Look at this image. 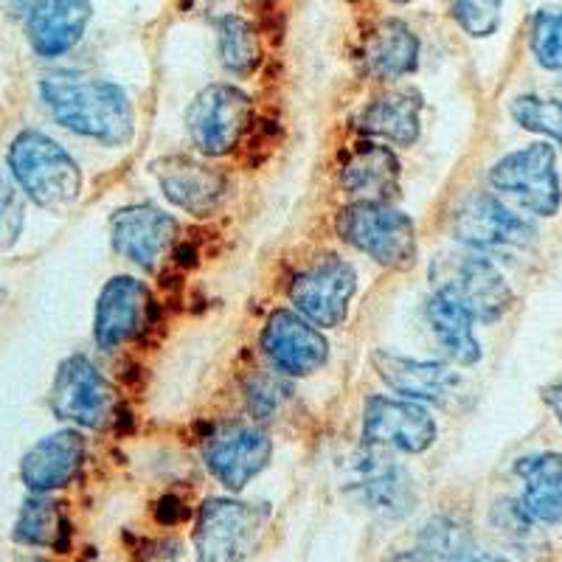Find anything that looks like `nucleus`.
I'll use <instances>...</instances> for the list:
<instances>
[{"mask_svg":"<svg viewBox=\"0 0 562 562\" xmlns=\"http://www.w3.org/2000/svg\"><path fill=\"white\" fill-rule=\"evenodd\" d=\"M40 93L63 127L108 147H124L133 140V104L119 85L77 74H52L40 82Z\"/></svg>","mask_w":562,"mask_h":562,"instance_id":"obj_1","label":"nucleus"},{"mask_svg":"<svg viewBox=\"0 0 562 562\" xmlns=\"http://www.w3.org/2000/svg\"><path fill=\"white\" fill-rule=\"evenodd\" d=\"M9 167L29 200L48 211H65L82 192V172L57 140L26 130L12 140Z\"/></svg>","mask_w":562,"mask_h":562,"instance_id":"obj_2","label":"nucleus"},{"mask_svg":"<svg viewBox=\"0 0 562 562\" xmlns=\"http://www.w3.org/2000/svg\"><path fill=\"white\" fill-rule=\"evenodd\" d=\"M340 239L371 256L389 270H408L416 262V228L414 220L389 203H363L355 200L338 214Z\"/></svg>","mask_w":562,"mask_h":562,"instance_id":"obj_3","label":"nucleus"},{"mask_svg":"<svg viewBox=\"0 0 562 562\" xmlns=\"http://www.w3.org/2000/svg\"><path fill=\"white\" fill-rule=\"evenodd\" d=\"M490 183L495 192L512 198L537 217H554L562 205V183L551 144H529L504 155L490 169Z\"/></svg>","mask_w":562,"mask_h":562,"instance_id":"obj_4","label":"nucleus"},{"mask_svg":"<svg viewBox=\"0 0 562 562\" xmlns=\"http://www.w3.org/2000/svg\"><path fill=\"white\" fill-rule=\"evenodd\" d=\"M265 520V506L231 498L205 501L194 526L198 562H245L262 537Z\"/></svg>","mask_w":562,"mask_h":562,"instance_id":"obj_5","label":"nucleus"},{"mask_svg":"<svg viewBox=\"0 0 562 562\" xmlns=\"http://www.w3.org/2000/svg\"><path fill=\"white\" fill-rule=\"evenodd\" d=\"M453 237L461 245L473 248L475 254H490V256H518L526 254L535 243V228L518 217L515 211L506 209L501 200L492 194H473L467 198L459 209L453 211L450 220Z\"/></svg>","mask_w":562,"mask_h":562,"instance_id":"obj_6","label":"nucleus"},{"mask_svg":"<svg viewBox=\"0 0 562 562\" xmlns=\"http://www.w3.org/2000/svg\"><path fill=\"white\" fill-rule=\"evenodd\" d=\"M52 408L59 419L102 430L119 416V391L82 355L63 360L52 385Z\"/></svg>","mask_w":562,"mask_h":562,"instance_id":"obj_7","label":"nucleus"},{"mask_svg":"<svg viewBox=\"0 0 562 562\" xmlns=\"http://www.w3.org/2000/svg\"><path fill=\"white\" fill-rule=\"evenodd\" d=\"M250 122H254V102L248 93L231 85H211L200 90L186 113V127L194 147L211 158H220L237 147Z\"/></svg>","mask_w":562,"mask_h":562,"instance_id":"obj_8","label":"nucleus"},{"mask_svg":"<svg viewBox=\"0 0 562 562\" xmlns=\"http://www.w3.org/2000/svg\"><path fill=\"white\" fill-rule=\"evenodd\" d=\"M358 273L340 256H321L290 281V301L299 313L318 326H340L349 315Z\"/></svg>","mask_w":562,"mask_h":562,"instance_id":"obj_9","label":"nucleus"},{"mask_svg":"<svg viewBox=\"0 0 562 562\" xmlns=\"http://www.w3.org/2000/svg\"><path fill=\"white\" fill-rule=\"evenodd\" d=\"M453 295L467 307V313L475 321H501L515 304L509 281L504 279L492 259H484L481 254H467L459 259L441 265L439 270V288Z\"/></svg>","mask_w":562,"mask_h":562,"instance_id":"obj_10","label":"nucleus"},{"mask_svg":"<svg viewBox=\"0 0 562 562\" xmlns=\"http://www.w3.org/2000/svg\"><path fill=\"white\" fill-rule=\"evenodd\" d=\"M363 441L374 448L425 453L436 441V422L414 400L374 394L363 405Z\"/></svg>","mask_w":562,"mask_h":562,"instance_id":"obj_11","label":"nucleus"},{"mask_svg":"<svg viewBox=\"0 0 562 562\" xmlns=\"http://www.w3.org/2000/svg\"><path fill=\"white\" fill-rule=\"evenodd\" d=\"M153 318V295L144 281L133 276H115L104 284L93 315V338L102 349H119L140 333Z\"/></svg>","mask_w":562,"mask_h":562,"instance_id":"obj_12","label":"nucleus"},{"mask_svg":"<svg viewBox=\"0 0 562 562\" xmlns=\"http://www.w3.org/2000/svg\"><path fill=\"white\" fill-rule=\"evenodd\" d=\"M273 456V441L254 425H231L217 430L205 445L211 475L231 492H239L262 473Z\"/></svg>","mask_w":562,"mask_h":562,"instance_id":"obj_13","label":"nucleus"},{"mask_svg":"<svg viewBox=\"0 0 562 562\" xmlns=\"http://www.w3.org/2000/svg\"><path fill=\"white\" fill-rule=\"evenodd\" d=\"M262 349L270 363L290 378H310L329 358L324 335L293 310H276L265 324Z\"/></svg>","mask_w":562,"mask_h":562,"instance_id":"obj_14","label":"nucleus"},{"mask_svg":"<svg viewBox=\"0 0 562 562\" xmlns=\"http://www.w3.org/2000/svg\"><path fill=\"white\" fill-rule=\"evenodd\" d=\"M153 169L164 194L194 217H211L214 211L223 209L231 194L228 175L194 158L175 155V158L158 160Z\"/></svg>","mask_w":562,"mask_h":562,"instance_id":"obj_15","label":"nucleus"},{"mask_svg":"<svg viewBox=\"0 0 562 562\" xmlns=\"http://www.w3.org/2000/svg\"><path fill=\"white\" fill-rule=\"evenodd\" d=\"M113 248L144 270H155L178 237V220L155 205H127L110 220Z\"/></svg>","mask_w":562,"mask_h":562,"instance_id":"obj_16","label":"nucleus"},{"mask_svg":"<svg viewBox=\"0 0 562 562\" xmlns=\"http://www.w3.org/2000/svg\"><path fill=\"white\" fill-rule=\"evenodd\" d=\"M355 490L369 504V509L380 512L385 518H403L414 509L416 492L408 470L391 459L383 448H369L355 459Z\"/></svg>","mask_w":562,"mask_h":562,"instance_id":"obj_17","label":"nucleus"},{"mask_svg":"<svg viewBox=\"0 0 562 562\" xmlns=\"http://www.w3.org/2000/svg\"><path fill=\"white\" fill-rule=\"evenodd\" d=\"M85 461V439L77 430H59L48 439L37 441L23 461H20V479L37 495L52 490H63L77 479Z\"/></svg>","mask_w":562,"mask_h":562,"instance_id":"obj_18","label":"nucleus"},{"mask_svg":"<svg viewBox=\"0 0 562 562\" xmlns=\"http://www.w3.org/2000/svg\"><path fill=\"white\" fill-rule=\"evenodd\" d=\"M371 366L385 385L405 400H445L459 385L456 371L434 360H414L396 351L378 349L371 355Z\"/></svg>","mask_w":562,"mask_h":562,"instance_id":"obj_19","label":"nucleus"},{"mask_svg":"<svg viewBox=\"0 0 562 562\" xmlns=\"http://www.w3.org/2000/svg\"><path fill=\"white\" fill-rule=\"evenodd\" d=\"M93 7L90 0H40L29 12V40L40 57L68 54L82 40Z\"/></svg>","mask_w":562,"mask_h":562,"instance_id":"obj_20","label":"nucleus"},{"mask_svg":"<svg viewBox=\"0 0 562 562\" xmlns=\"http://www.w3.org/2000/svg\"><path fill=\"white\" fill-rule=\"evenodd\" d=\"M340 183L363 203H389L400 189V160L383 144L366 140L346 155Z\"/></svg>","mask_w":562,"mask_h":562,"instance_id":"obj_21","label":"nucleus"},{"mask_svg":"<svg viewBox=\"0 0 562 562\" xmlns=\"http://www.w3.org/2000/svg\"><path fill=\"white\" fill-rule=\"evenodd\" d=\"M515 473L524 481L520 512L531 524H562V453H535L515 461Z\"/></svg>","mask_w":562,"mask_h":562,"instance_id":"obj_22","label":"nucleus"},{"mask_svg":"<svg viewBox=\"0 0 562 562\" xmlns=\"http://www.w3.org/2000/svg\"><path fill=\"white\" fill-rule=\"evenodd\" d=\"M419 63V40L403 20H383L363 40V65L374 79H403Z\"/></svg>","mask_w":562,"mask_h":562,"instance_id":"obj_23","label":"nucleus"},{"mask_svg":"<svg viewBox=\"0 0 562 562\" xmlns=\"http://www.w3.org/2000/svg\"><path fill=\"white\" fill-rule=\"evenodd\" d=\"M360 133L383 138L396 147H411L422 130V97L416 90H394L360 113Z\"/></svg>","mask_w":562,"mask_h":562,"instance_id":"obj_24","label":"nucleus"},{"mask_svg":"<svg viewBox=\"0 0 562 562\" xmlns=\"http://www.w3.org/2000/svg\"><path fill=\"white\" fill-rule=\"evenodd\" d=\"M428 321L436 338L450 358L461 366H473L481 360V346L473 335V315L467 313L461 301L445 290H436L428 301Z\"/></svg>","mask_w":562,"mask_h":562,"instance_id":"obj_25","label":"nucleus"},{"mask_svg":"<svg viewBox=\"0 0 562 562\" xmlns=\"http://www.w3.org/2000/svg\"><path fill=\"white\" fill-rule=\"evenodd\" d=\"M68 520L59 512V504H54L45 495H34L23 504L14 524V537L23 546H40V549H59L68 546Z\"/></svg>","mask_w":562,"mask_h":562,"instance_id":"obj_26","label":"nucleus"},{"mask_svg":"<svg viewBox=\"0 0 562 562\" xmlns=\"http://www.w3.org/2000/svg\"><path fill=\"white\" fill-rule=\"evenodd\" d=\"M220 59L231 74H250L262 63V45L256 37V29L245 18L228 14L220 20Z\"/></svg>","mask_w":562,"mask_h":562,"instance_id":"obj_27","label":"nucleus"},{"mask_svg":"<svg viewBox=\"0 0 562 562\" xmlns=\"http://www.w3.org/2000/svg\"><path fill=\"white\" fill-rule=\"evenodd\" d=\"M470 531L453 518H436L425 526L419 540V554L428 562H467L473 557Z\"/></svg>","mask_w":562,"mask_h":562,"instance_id":"obj_28","label":"nucleus"},{"mask_svg":"<svg viewBox=\"0 0 562 562\" xmlns=\"http://www.w3.org/2000/svg\"><path fill=\"white\" fill-rule=\"evenodd\" d=\"M512 119L524 130L557 140L562 149V102L543 97H518L509 104Z\"/></svg>","mask_w":562,"mask_h":562,"instance_id":"obj_29","label":"nucleus"},{"mask_svg":"<svg viewBox=\"0 0 562 562\" xmlns=\"http://www.w3.org/2000/svg\"><path fill=\"white\" fill-rule=\"evenodd\" d=\"M531 54L546 70H562V7L540 9L531 20Z\"/></svg>","mask_w":562,"mask_h":562,"instance_id":"obj_30","label":"nucleus"},{"mask_svg":"<svg viewBox=\"0 0 562 562\" xmlns=\"http://www.w3.org/2000/svg\"><path fill=\"white\" fill-rule=\"evenodd\" d=\"M450 12L470 37H492L504 18V0H450Z\"/></svg>","mask_w":562,"mask_h":562,"instance_id":"obj_31","label":"nucleus"},{"mask_svg":"<svg viewBox=\"0 0 562 562\" xmlns=\"http://www.w3.org/2000/svg\"><path fill=\"white\" fill-rule=\"evenodd\" d=\"M23 223H26L23 194L14 189L7 175L0 172V248H9V245L18 243Z\"/></svg>","mask_w":562,"mask_h":562,"instance_id":"obj_32","label":"nucleus"},{"mask_svg":"<svg viewBox=\"0 0 562 562\" xmlns=\"http://www.w3.org/2000/svg\"><path fill=\"white\" fill-rule=\"evenodd\" d=\"M288 394V385H281L276 378H268V374H256L248 383V403L250 411L259 416H268L279 408V403Z\"/></svg>","mask_w":562,"mask_h":562,"instance_id":"obj_33","label":"nucleus"},{"mask_svg":"<svg viewBox=\"0 0 562 562\" xmlns=\"http://www.w3.org/2000/svg\"><path fill=\"white\" fill-rule=\"evenodd\" d=\"M186 518H189V509L183 506V501H178V498H172V495H169V498H164L158 504V520L164 526H175V524H180V520H186Z\"/></svg>","mask_w":562,"mask_h":562,"instance_id":"obj_34","label":"nucleus"},{"mask_svg":"<svg viewBox=\"0 0 562 562\" xmlns=\"http://www.w3.org/2000/svg\"><path fill=\"white\" fill-rule=\"evenodd\" d=\"M543 396H546V403H549V408L554 411L557 419H560V425H562V383L560 385H551V389H546Z\"/></svg>","mask_w":562,"mask_h":562,"instance_id":"obj_35","label":"nucleus"},{"mask_svg":"<svg viewBox=\"0 0 562 562\" xmlns=\"http://www.w3.org/2000/svg\"><path fill=\"white\" fill-rule=\"evenodd\" d=\"M389 562H428V560H425V557H422L419 551H414V554H411V551H408V554H396V557H391Z\"/></svg>","mask_w":562,"mask_h":562,"instance_id":"obj_36","label":"nucleus"},{"mask_svg":"<svg viewBox=\"0 0 562 562\" xmlns=\"http://www.w3.org/2000/svg\"><path fill=\"white\" fill-rule=\"evenodd\" d=\"M37 3H40V0H12V7L14 9H18V12H32V9L34 7H37Z\"/></svg>","mask_w":562,"mask_h":562,"instance_id":"obj_37","label":"nucleus"},{"mask_svg":"<svg viewBox=\"0 0 562 562\" xmlns=\"http://www.w3.org/2000/svg\"><path fill=\"white\" fill-rule=\"evenodd\" d=\"M467 562H509V560H504V557L498 554H473Z\"/></svg>","mask_w":562,"mask_h":562,"instance_id":"obj_38","label":"nucleus"},{"mask_svg":"<svg viewBox=\"0 0 562 562\" xmlns=\"http://www.w3.org/2000/svg\"><path fill=\"white\" fill-rule=\"evenodd\" d=\"M394 3H411V0H394Z\"/></svg>","mask_w":562,"mask_h":562,"instance_id":"obj_39","label":"nucleus"}]
</instances>
